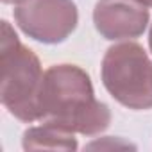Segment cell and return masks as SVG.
<instances>
[{
  "mask_svg": "<svg viewBox=\"0 0 152 152\" xmlns=\"http://www.w3.org/2000/svg\"><path fill=\"white\" fill-rule=\"evenodd\" d=\"M4 4H15V6H18L20 2H23V0H2Z\"/></svg>",
  "mask_w": 152,
  "mask_h": 152,
  "instance_id": "52a82bcc",
  "label": "cell"
},
{
  "mask_svg": "<svg viewBox=\"0 0 152 152\" xmlns=\"http://www.w3.org/2000/svg\"><path fill=\"white\" fill-rule=\"evenodd\" d=\"M148 20L150 15L147 6L138 0H99L93 9L95 29L109 41L140 38Z\"/></svg>",
  "mask_w": 152,
  "mask_h": 152,
  "instance_id": "5b68a950",
  "label": "cell"
},
{
  "mask_svg": "<svg viewBox=\"0 0 152 152\" xmlns=\"http://www.w3.org/2000/svg\"><path fill=\"white\" fill-rule=\"evenodd\" d=\"M102 84L122 106L152 109V61L141 45L125 41L106 50L102 59Z\"/></svg>",
  "mask_w": 152,
  "mask_h": 152,
  "instance_id": "3957f363",
  "label": "cell"
},
{
  "mask_svg": "<svg viewBox=\"0 0 152 152\" xmlns=\"http://www.w3.org/2000/svg\"><path fill=\"white\" fill-rule=\"evenodd\" d=\"M0 66H2L0 100L4 107L15 118L25 124L39 120V90L45 72L41 70L38 56L22 45L16 32L6 20H2Z\"/></svg>",
  "mask_w": 152,
  "mask_h": 152,
  "instance_id": "7a4b0ae2",
  "label": "cell"
},
{
  "mask_svg": "<svg viewBox=\"0 0 152 152\" xmlns=\"http://www.w3.org/2000/svg\"><path fill=\"white\" fill-rule=\"evenodd\" d=\"M18 29L34 41L63 43L79 23L73 0H23L15 9Z\"/></svg>",
  "mask_w": 152,
  "mask_h": 152,
  "instance_id": "277c9868",
  "label": "cell"
},
{
  "mask_svg": "<svg viewBox=\"0 0 152 152\" xmlns=\"http://www.w3.org/2000/svg\"><path fill=\"white\" fill-rule=\"evenodd\" d=\"M140 4H143V6H147V7H152V0H138Z\"/></svg>",
  "mask_w": 152,
  "mask_h": 152,
  "instance_id": "ba28073f",
  "label": "cell"
},
{
  "mask_svg": "<svg viewBox=\"0 0 152 152\" xmlns=\"http://www.w3.org/2000/svg\"><path fill=\"white\" fill-rule=\"evenodd\" d=\"M148 47H150V52H152V25H150V32H148Z\"/></svg>",
  "mask_w": 152,
  "mask_h": 152,
  "instance_id": "9c48e42d",
  "label": "cell"
},
{
  "mask_svg": "<svg viewBox=\"0 0 152 152\" xmlns=\"http://www.w3.org/2000/svg\"><path fill=\"white\" fill-rule=\"evenodd\" d=\"M22 143L25 150H77L79 147L73 132L50 124L27 129Z\"/></svg>",
  "mask_w": 152,
  "mask_h": 152,
  "instance_id": "8992f818",
  "label": "cell"
},
{
  "mask_svg": "<svg viewBox=\"0 0 152 152\" xmlns=\"http://www.w3.org/2000/svg\"><path fill=\"white\" fill-rule=\"evenodd\" d=\"M39 120L68 132L97 136L111 124L107 104L95 99L90 75L75 64H54L43 73Z\"/></svg>",
  "mask_w": 152,
  "mask_h": 152,
  "instance_id": "6da1fadb",
  "label": "cell"
}]
</instances>
